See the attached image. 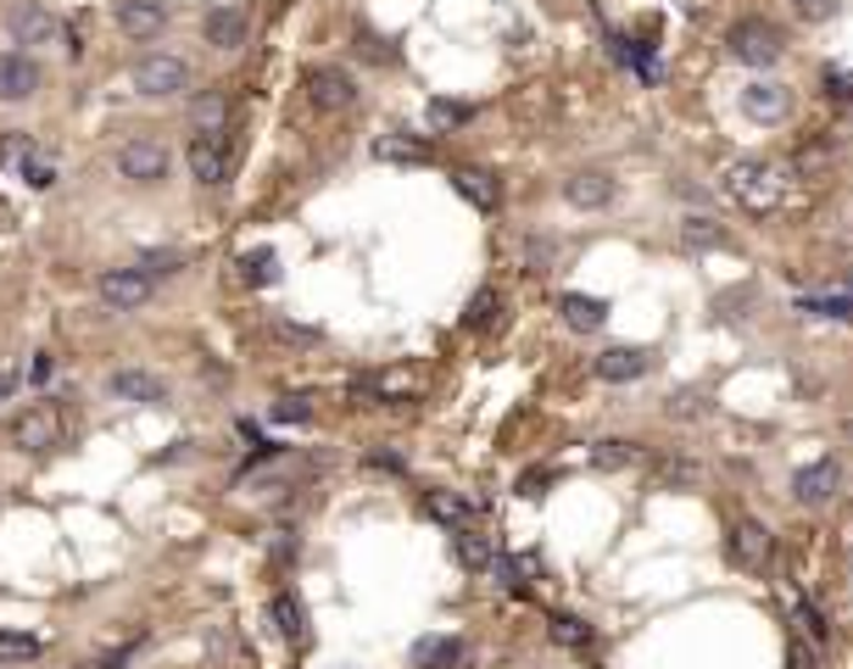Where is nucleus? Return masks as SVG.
I'll return each instance as SVG.
<instances>
[{
	"instance_id": "25",
	"label": "nucleus",
	"mask_w": 853,
	"mask_h": 669,
	"mask_svg": "<svg viewBox=\"0 0 853 669\" xmlns=\"http://www.w3.org/2000/svg\"><path fill=\"white\" fill-rule=\"evenodd\" d=\"M424 508H430V519H441V525L463 530V525H469V514H474V502H463V496H447V491H430V496H424Z\"/></svg>"
},
{
	"instance_id": "5",
	"label": "nucleus",
	"mask_w": 853,
	"mask_h": 669,
	"mask_svg": "<svg viewBox=\"0 0 853 669\" xmlns=\"http://www.w3.org/2000/svg\"><path fill=\"white\" fill-rule=\"evenodd\" d=\"M118 174L129 185H162L167 179V145L151 140V134H134L123 151H118Z\"/></svg>"
},
{
	"instance_id": "12",
	"label": "nucleus",
	"mask_w": 853,
	"mask_h": 669,
	"mask_svg": "<svg viewBox=\"0 0 853 669\" xmlns=\"http://www.w3.org/2000/svg\"><path fill=\"white\" fill-rule=\"evenodd\" d=\"M118 29H123V40L145 45V40H156L167 29V7H162V0H123V7H118Z\"/></svg>"
},
{
	"instance_id": "3",
	"label": "nucleus",
	"mask_w": 853,
	"mask_h": 669,
	"mask_svg": "<svg viewBox=\"0 0 853 669\" xmlns=\"http://www.w3.org/2000/svg\"><path fill=\"white\" fill-rule=\"evenodd\" d=\"M725 45H731V56H736L742 67H776V62H781V34L764 23V18H742V23H731Z\"/></svg>"
},
{
	"instance_id": "37",
	"label": "nucleus",
	"mask_w": 853,
	"mask_h": 669,
	"mask_svg": "<svg viewBox=\"0 0 853 669\" xmlns=\"http://www.w3.org/2000/svg\"><path fill=\"white\" fill-rule=\"evenodd\" d=\"M836 7H842V0H792V12H798L803 23H831Z\"/></svg>"
},
{
	"instance_id": "2",
	"label": "nucleus",
	"mask_w": 853,
	"mask_h": 669,
	"mask_svg": "<svg viewBox=\"0 0 853 669\" xmlns=\"http://www.w3.org/2000/svg\"><path fill=\"white\" fill-rule=\"evenodd\" d=\"M62 407L56 402H34V407H23L18 418H12V447L18 452H29V458H40V452H51V447H62Z\"/></svg>"
},
{
	"instance_id": "22",
	"label": "nucleus",
	"mask_w": 853,
	"mask_h": 669,
	"mask_svg": "<svg viewBox=\"0 0 853 669\" xmlns=\"http://www.w3.org/2000/svg\"><path fill=\"white\" fill-rule=\"evenodd\" d=\"M269 619H274V630H280L285 641H302V636H307V608H302L296 592H274V597H269Z\"/></svg>"
},
{
	"instance_id": "39",
	"label": "nucleus",
	"mask_w": 853,
	"mask_h": 669,
	"mask_svg": "<svg viewBox=\"0 0 853 669\" xmlns=\"http://www.w3.org/2000/svg\"><path fill=\"white\" fill-rule=\"evenodd\" d=\"M430 123H436V129H458V123H469V107H458V101H430Z\"/></svg>"
},
{
	"instance_id": "47",
	"label": "nucleus",
	"mask_w": 853,
	"mask_h": 669,
	"mask_svg": "<svg viewBox=\"0 0 853 669\" xmlns=\"http://www.w3.org/2000/svg\"><path fill=\"white\" fill-rule=\"evenodd\" d=\"M12 391H18V374H12V369H0V402H7Z\"/></svg>"
},
{
	"instance_id": "29",
	"label": "nucleus",
	"mask_w": 853,
	"mask_h": 669,
	"mask_svg": "<svg viewBox=\"0 0 853 669\" xmlns=\"http://www.w3.org/2000/svg\"><path fill=\"white\" fill-rule=\"evenodd\" d=\"M374 156H391V162H424V156H430V145H424V140H402V134H385V140L374 145Z\"/></svg>"
},
{
	"instance_id": "10",
	"label": "nucleus",
	"mask_w": 853,
	"mask_h": 669,
	"mask_svg": "<svg viewBox=\"0 0 853 669\" xmlns=\"http://www.w3.org/2000/svg\"><path fill=\"white\" fill-rule=\"evenodd\" d=\"M836 485H842V469H836L831 458H820V463H803V469L792 474V496L803 502V508H825V502L836 496Z\"/></svg>"
},
{
	"instance_id": "35",
	"label": "nucleus",
	"mask_w": 853,
	"mask_h": 669,
	"mask_svg": "<svg viewBox=\"0 0 853 669\" xmlns=\"http://www.w3.org/2000/svg\"><path fill=\"white\" fill-rule=\"evenodd\" d=\"M714 402L703 396V391H680V396H669V418H703Z\"/></svg>"
},
{
	"instance_id": "9",
	"label": "nucleus",
	"mask_w": 853,
	"mask_h": 669,
	"mask_svg": "<svg viewBox=\"0 0 853 669\" xmlns=\"http://www.w3.org/2000/svg\"><path fill=\"white\" fill-rule=\"evenodd\" d=\"M40 96V62L23 56V51H7L0 56V101H34Z\"/></svg>"
},
{
	"instance_id": "18",
	"label": "nucleus",
	"mask_w": 853,
	"mask_h": 669,
	"mask_svg": "<svg viewBox=\"0 0 853 669\" xmlns=\"http://www.w3.org/2000/svg\"><path fill=\"white\" fill-rule=\"evenodd\" d=\"M647 352L642 347H609L603 358H597V380H609V385H631V380H642L647 374Z\"/></svg>"
},
{
	"instance_id": "46",
	"label": "nucleus",
	"mask_w": 853,
	"mask_h": 669,
	"mask_svg": "<svg viewBox=\"0 0 853 669\" xmlns=\"http://www.w3.org/2000/svg\"><path fill=\"white\" fill-rule=\"evenodd\" d=\"M787 663H792V669H814V652H809L803 641H792V652H787Z\"/></svg>"
},
{
	"instance_id": "17",
	"label": "nucleus",
	"mask_w": 853,
	"mask_h": 669,
	"mask_svg": "<svg viewBox=\"0 0 853 669\" xmlns=\"http://www.w3.org/2000/svg\"><path fill=\"white\" fill-rule=\"evenodd\" d=\"M787 107H792L787 84H747V90H742V112H747L753 123H781Z\"/></svg>"
},
{
	"instance_id": "30",
	"label": "nucleus",
	"mask_w": 853,
	"mask_h": 669,
	"mask_svg": "<svg viewBox=\"0 0 853 669\" xmlns=\"http://www.w3.org/2000/svg\"><path fill=\"white\" fill-rule=\"evenodd\" d=\"M129 268H140L145 279H162V274H174V268H185V257H179V251H140V257H134Z\"/></svg>"
},
{
	"instance_id": "45",
	"label": "nucleus",
	"mask_w": 853,
	"mask_h": 669,
	"mask_svg": "<svg viewBox=\"0 0 853 669\" xmlns=\"http://www.w3.org/2000/svg\"><path fill=\"white\" fill-rule=\"evenodd\" d=\"M51 374H56V358H51V352H40V358H34V385H45Z\"/></svg>"
},
{
	"instance_id": "13",
	"label": "nucleus",
	"mask_w": 853,
	"mask_h": 669,
	"mask_svg": "<svg viewBox=\"0 0 853 669\" xmlns=\"http://www.w3.org/2000/svg\"><path fill=\"white\" fill-rule=\"evenodd\" d=\"M564 201L580 207V212H597V207L614 201V179L603 174V167H580V174L564 179Z\"/></svg>"
},
{
	"instance_id": "36",
	"label": "nucleus",
	"mask_w": 853,
	"mask_h": 669,
	"mask_svg": "<svg viewBox=\"0 0 853 669\" xmlns=\"http://www.w3.org/2000/svg\"><path fill=\"white\" fill-rule=\"evenodd\" d=\"M496 307H502V296H496V290H480V296L469 301V329H485V323L496 318Z\"/></svg>"
},
{
	"instance_id": "49",
	"label": "nucleus",
	"mask_w": 853,
	"mask_h": 669,
	"mask_svg": "<svg viewBox=\"0 0 853 669\" xmlns=\"http://www.w3.org/2000/svg\"><path fill=\"white\" fill-rule=\"evenodd\" d=\"M847 436H853V418H847Z\"/></svg>"
},
{
	"instance_id": "24",
	"label": "nucleus",
	"mask_w": 853,
	"mask_h": 669,
	"mask_svg": "<svg viewBox=\"0 0 853 669\" xmlns=\"http://www.w3.org/2000/svg\"><path fill=\"white\" fill-rule=\"evenodd\" d=\"M240 279H245V285H258V290H263V285H274V279H280V257H274L269 245L245 251V257H240Z\"/></svg>"
},
{
	"instance_id": "26",
	"label": "nucleus",
	"mask_w": 853,
	"mask_h": 669,
	"mask_svg": "<svg viewBox=\"0 0 853 669\" xmlns=\"http://www.w3.org/2000/svg\"><path fill=\"white\" fill-rule=\"evenodd\" d=\"M45 647L40 636H23V630H0V663H34Z\"/></svg>"
},
{
	"instance_id": "44",
	"label": "nucleus",
	"mask_w": 853,
	"mask_h": 669,
	"mask_svg": "<svg viewBox=\"0 0 853 669\" xmlns=\"http://www.w3.org/2000/svg\"><path fill=\"white\" fill-rule=\"evenodd\" d=\"M803 307H809V312H825V318H847V312H853L847 301H803Z\"/></svg>"
},
{
	"instance_id": "31",
	"label": "nucleus",
	"mask_w": 853,
	"mask_h": 669,
	"mask_svg": "<svg viewBox=\"0 0 853 669\" xmlns=\"http://www.w3.org/2000/svg\"><path fill=\"white\" fill-rule=\"evenodd\" d=\"M553 641L558 647H591V625L575 614H553Z\"/></svg>"
},
{
	"instance_id": "28",
	"label": "nucleus",
	"mask_w": 853,
	"mask_h": 669,
	"mask_svg": "<svg viewBox=\"0 0 853 669\" xmlns=\"http://www.w3.org/2000/svg\"><path fill=\"white\" fill-rule=\"evenodd\" d=\"M680 240L698 245V251H709V245H725V229H720L714 218H687V223H680Z\"/></svg>"
},
{
	"instance_id": "16",
	"label": "nucleus",
	"mask_w": 853,
	"mask_h": 669,
	"mask_svg": "<svg viewBox=\"0 0 853 669\" xmlns=\"http://www.w3.org/2000/svg\"><path fill=\"white\" fill-rule=\"evenodd\" d=\"M190 134L229 140V96H223V90H201V96L190 101Z\"/></svg>"
},
{
	"instance_id": "6",
	"label": "nucleus",
	"mask_w": 853,
	"mask_h": 669,
	"mask_svg": "<svg viewBox=\"0 0 853 669\" xmlns=\"http://www.w3.org/2000/svg\"><path fill=\"white\" fill-rule=\"evenodd\" d=\"M7 34L18 45H56L62 40V18L51 7H34V0H18V7L7 12Z\"/></svg>"
},
{
	"instance_id": "42",
	"label": "nucleus",
	"mask_w": 853,
	"mask_h": 669,
	"mask_svg": "<svg viewBox=\"0 0 853 669\" xmlns=\"http://www.w3.org/2000/svg\"><path fill=\"white\" fill-rule=\"evenodd\" d=\"M798 619H803V636H809V641H825V636H831V630H825V619H820L809 603H798Z\"/></svg>"
},
{
	"instance_id": "34",
	"label": "nucleus",
	"mask_w": 853,
	"mask_h": 669,
	"mask_svg": "<svg viewBox=\"0 0 853 669\" xmlns=\"http://www.w3.org/2000/svg\"><path fill=\"white\" fill-rule=\"evenodd\" d=\"M34 151V140L23 134V129H12V134H0V167H23V156Z\"/></svg>"
},
{
	"instance_id": "33",
	"label": "nucleus",
	"mask_w": 853,
	"mask_h": 669,
	"mask_svg": "<svg viewBox=\"0 0 853 669\" xmlns=\"http://www.w3.org/2000/svg\"><path fill=\"white\" fill-rule=\"evenodd\" d=\"M23 179H29V190H51L56 185V162H45V156H23Z\"/></svg>"
},
{
	"instance_id": "11",
	"label": "nucleus",
	"mask_w": 853,
	"mask_h": 669,
	"mask_svg": "<svg viewBox=\"0 0 853 669\" xmlns=\"http://www.w3.org/2000/svg\"><path fill=\"white\" fill-rule=\"evenodd\" d=\"M185 162H190V174H196V185H223V174H229V140H207V134H190V145H185Z\"/></svg>"
},
{
	"instance_id": "19",
	"label": "nucleus",
	"mask_w": 853,
	"mask_h": 669,
	"mask_svg": "<svg viewBox=\"0 0 853 669\" xmlns=\"http://www.w3.org/2000/svg\"><path fill=\"white\" fill-rule=\"evenodd\" d=\"M107 385H112L118 402H145V407H156V402L167 396V385H162L156 374H145V369H118Z\"/></svg>"
},
{
	"instance_id": "41",
	"label": "nucleus",
	"mask_w": 853,
	"mask_h": 669,
	"mask_svg": "<svg viewBox=\"0 0 853 669\" xmlns=\"http://www.w3.org/2000/svg\"><path fill=\"white\" fill-rule=\"evenodd\" d=\"M274 418H280V425H307L313 407H307L302 396H285V402H274Z\"/></svg>"
},
{
	"instance_id": "23",
	"label": "nucleus",
	"mask_w": 853,
	"mask_h": 669,
	"mask_svg": "<svg viewBox=\"0 0 853 669\" xmlns=\"http://www.w3.org/2000/svg\"><path fill=\"white\" fill-rule=\"evenodd\" d=\"M452 185H458V196H463V201H474L480 212H491V207L502 201L496 179H491V174H480V167H458V174H452Z\"/></svg>"
},
{
	"instance_id": "38",
	"label": "nucleus",
	"mask_w": 853,
	"mask_h": 669,
	"mask_svg": "<svg viewBox=\"0 0 853 669\" xmlns=\"http://www.w3.org/2000/svg\"><path fill=\"white\" fill-rule=\"evenodd\" d=\"M553 257H558V245H553V240H531V245H525V268H531V274H547Z\"/></svg>"
},
{
	"instance_id": "21",
	"label": "nucleus",
	"mask_w": 853,
	"mask_h": 669,
	"mask_svg": "<svg viewBox=\"0 0 853 669\" xmlns=\"http://www.w3.org/2000/svg\"><path fill=\"white\" fill-rule=\"evenodd\" d=\"M558 312H564V323L569 329H603V318H609V301H597V296H580V290H564L558 296Z\"/></svg>"
},
{
	"instance_id": "27",
	"label": "nucleus",
	"mask_w": 853,
	"mask_h": 669,
	"mask_svg": "<svg viewBox=\"0 0 853 669\" xmlns=\"http://www.w3.org/2000/svg\"><path fill=\"white\" fill-rule=\"evenodd\" d=\"M458 558H463L469 569H491V563H496V547H491L485 536H474V530H458Z\"/></svg>"
},
{
	"instance_id": "15",
	"label": "nucleus",
	"mask_w": 853,
	"mask_h": 669,
	"mask_svg": "<svg viewBox=\"0 0 853 669\" xmlns=\"http://www.w3.org/2000/svg\"><path fill=\"white\" fill-rule=\"evenodd\" d=\"M731 563H742V569L770 563V530H764L758 519H736L731 525Z\"/></svg>"
},
{
	"instance_id": "43",
	"label": "nucleus",
	"mask_w": 853,
	"mask_h": 669,
	"mask_svg": "<svg viewBox=\"0 0 853 669\" xmlns=\"http://www.w3.org/2000/svg\"><path fill=\"white\" fill-rule=\"evenodd\" d=\"M274 334H285V341H302V347H307V341H318V329H307V323H285V318L274 323Z\"/></svg>"
},
{
	"instance_id": "48",
	"label": "nucleus",
	"mask_w": 853,
	"mask_h": 669,
	"mask_svg": "<svg viewBox=\"0 0 853 669\" xmlns=\"http://www.w3.org/2000/svg\"><path fill=\"white\" fill-rule=\"evenodd\" d=\"M369 463H374V469H402V458H396V452H374Z\"/></svg>"
},
{
	"instance_id": "40",
	"label": "nucleus",
	"mask_w": 853,
	"mask_h": 669,
	"mask_svg": "<svg viewBox=\"0 0 853 669\" xmlns=\"http://www.w3.org/2000/svg\"><path fill=\"white\" fill-rule=\"evenodd\" d=\"M658 480H664V485H698V463L669 458V463H658Z\"/></svg>"
},
{
	"instance_id": "8",
	"label": "nucleus",
	"mask_w": 853,
	"mask_h": 669,
	"mask_svg": "<svg viewBox=\"0 0 853 669\" xmlns=\"http://www.w3.org/2000/svg\"><path fill=\"white\" fill-rule=\"evenodd\" d=\"M96 296H101L112 312H140V307L151 301V279H145L140 268H107V274L96 279Z\"/></svg>"
},
{
	"instance_id": "20",
	"label": "nucleus",
	"mask_w": 853,
	"mask_h": 669,
	"mask_svg": "<svg viewBox=\"0 0 853 669\" xmlns=\"http://www.w3.org/2000/svg\"><path fill=\"white\" fill-rule=\"evenodd\" d=\"M469 658V647L458 641V636H424L418 647H413V663L418 669H458Z\"/></svg>"
},
{
	"instance_id": "1",
	"label": "nucleus",
	"mask_w": 853,
	"mask_h": 669,
	"mask_svg": "<svg viewBox=\"0 0 853 669\" xmlns=\"http://www.w3.org/2000/svg\"><path fill=\"white\" fill-rule=\"evenodd\" d=\"M781 190H787V174H781L776 162L742 156V162H731V167H725V196H731L742 212H753V218L776 212V207H781Z\"/></svg>"
},
{
	"instance_id": "32",
	"label": "nucleus",
	"mask_w": 853,
	"mask_h": 669,
	"mask_svg": "<svg viewBox=\"0 0 853 669\" xmlns=\"http://www.w3.org/2000/svg\"><path fill=\"white\" fill-rule=\"evenodd\" d=\"M631 458H636L631 441H597V447H591V463H597V469H625Z\"/></svg>"
},
{
	"instance_id": "14",
	"label": "nucleus",
	"mask_w": 853,
	"mask_h": 669,
	"mask_svg": "<svg viewBox=\"0 0 853 669\" xmlns=\"http://www.w3.org/2000/svg\"><path fill=\"white\" fill-rule=\"evenodd\" d=\"M245 34H251V18H245L240 7H212L207 23H201V40H207L212 51H240Z\"/></svg>"
},
{
	"instance_id": "4",
	"label": "nucleus",
	"mask_w": 853,
	"mask_h": 669,
	"mask_svg": "<svg viewBox=\"0 0 853 669\" xmlns=\"http://www.w3.org/2000/svg\"><path fill=\"white\" fill-rule=\"evenodd\" d=\"M185 84H190V67L179 56H167V51H151V56L134 62V90L145 101H167V96H179Z\"/></svg>"
},
{
	"instance_id": "7",
	"label": "nucleus",
	"mask_w": 853,
	"mask_h": 669,
	"mask_svg": "<svg viewBox=\"0 0 853 669\" xmlns=\"http://www.w3.org/2000/svg\"><path fill=\"white\" fill-rule=\"evenodd\" d=\"M307 101L318 112H347V107H358V84H352L347 67H313L307 73Z\"/></svg>"
}]
</instances>
